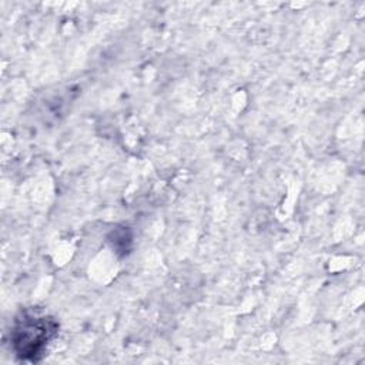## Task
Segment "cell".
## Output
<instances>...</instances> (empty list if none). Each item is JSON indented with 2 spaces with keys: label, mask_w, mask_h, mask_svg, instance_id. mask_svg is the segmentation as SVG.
<instances>
[{
  "label": "cell",
  "mask_w": 365,
  "mask_h": 365,
  "mask_svg": "<svg viewBox=\"0 0 365 365\" xmlns=\"http://www.w3.org/2000/svg\"><path fill=\"white\" fill-rule=\"evenodd\" d=\"M57 324L48 317H24L13 331V344L17 355L36 361L47 342L56 335Z\"/></svg>",
  "instance_id": "obj_1"
}]
</instances>
